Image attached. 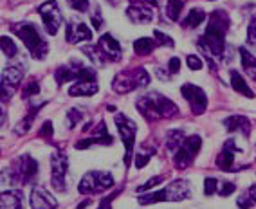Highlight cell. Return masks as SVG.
<instances>
[{"label": "cell", "instance_id": "cell-44", "mask_svg": "<svg viewBox=\"0 0 256 209\" xmlns=\"http://www.w3.org/2000/svg\"><path fill=\"white\" fill-rule=\"evenodd\" d=\"M96 14H92V26L96 29H100L101 26H103V16H101V11H100V8H98L96 11H94Z\"/></svg>", "mask_w": 256, "mask_h": 209}, {"label": "cell", "instance_id": "cell-27", "mask_svg": "<svg viewBox=\"0 0 256 209\" xmlns=\"http://www.w3.org/2000/svg\"><path fill=\"white\" fill-rule=\"evenodd\" d=\"M184 139H186V136H184L182 130H170L166 134V146H168V150L175 152L177 148H180Z\"/></svg>", "mask_w": 256, "mask_h": 209}, {"label": "cell", "instance_id": "cell-38", "mask_svg": "<svg viewBox=\"0 0 256 209\" xmlns=\"http://www.w3.org/2000/svg\"><path fill=\"white\" fill-rule=\"evenodd\" d=\"M67 4L74 11H80V13H85L88 10V0H67Z\"/></svg>", "mask_w": 256, "mask_h": 209}, {"label": "cell", "instance_id": "cell-42", "mask_svg": "<svg viewBox=\"0 0 256 209\" xmlns=\"http://www.w3.org/2000/svg\"><path fill=\"white\" fill-rule=\"evenodd\" d=\"M234 190H236V188H234L233 182H224V184H222V188H218V195L220 196H228V195H231Z\"/></svg>", "mask_w": 256, "mask_h": 209}, {"label": "cell", "instance_id": "cell-35", "mask_svg": "<svg viewBox=\"0 0 256 209\" xmlns=\"http://www.w3.org/2000/svg\"><path fill=\"white\" fill-rule=\"evenodd\" d=\"M218 180H216L215 177H208L206 180H204V193H206L208 196L210 195H215V193H218Z\"/></svg>", "mask_w": 256, "mask_h": 209}, {"label": "cell", "instance_id": "cell-23", "mask_svg": "<svg viewBox=\"0 0 256 209\" xmlns=\"http://www.w3.org/2000/svg\"><path fill=\"white\" fill-rule=\"evenodd\" d=\"M197 155H193L192 152L188 150L186 146H180V148H177L175 150V155H174V164L177 170H186L190 164L193 162V159H195Z\"/></svg>", "mask_w": 256, "mask_h": 209}, {"label": "cell", "instance_id": "cell-43", "mask_svg": "<svg viewBox=\"0 0 256 209\" xmlns=\"http://www.w3.org/2000/svg\"><path fill=\"white\" fill-rule=\"evenodd\" d=\"M150 162V154H141L136 155V168H144Z\"/></svg>", "mask_w": 256, "mask_h": 209}, {"label": "cell", "instance_id": "cell-3", "mask_svg": "<svg viewBox=\"0 0 256 209\" xmlns=\"http://www.w3.org/2000/svg\"><path fill=\"white\" fill-rule=\"evenodd\" d=\"M11 31L24 42V46L28 47L31 56L34 60H46L47 52H49V46H47L46 38L42 36V32L38 31L32 24L29 22H18L13 24Z\"/></svg>", "mask_w": 256, "mask_h": 209}, {"label": "cell", "instance_id": "cell-39", "mask_svg": "<svg viewBox=\"0 0 256 209\" xmlns=\"http://www.w3.org/2000/svg\"><path fill=\"white\" fill-rule=\"evenodd\" d=\"M247 42L249 46L256 47V18H252L249 22V28H247Z\"/></svg>", "mask_w": 256, "mask_h": 209}, {"label": "cell", "instance_id": "cell-13", "mask_svg": "<svg viewBox=\"0 0 256 209\" xmlns=\"http://www.w3.org/2000/svg\"><path fill=\"white\" fill-rule=\"evenodd\" d=\"M22 80H24L22 67L11 65V67L4 68V72H2V103H8L13 90L22 83Z\"/></svg>", "mask_w": 256, "mask_h": 209}, {"label": "cell", "instance_id": "cell-21", "mask_svg": "<svg viewBox=\"0 0 256 209\" xmlns=\"http://www.w3.org/2000/svg\"><path fill=\"white\" fill-rule=\"evenodd\" d=\"M54 78H56V83H58V85H64V83H67V82H76V80H78V70H76V65H74V64L60 65V67L56 68Z\"/></svg>", "mask_w": 256, "mask_h": 209}, {"label": "cell", "instance_id": "cell-34", "mask_svg": "<svg viewBox=\"0 0 256 209\" xmlns=\"http://www.w3.org/2000/svg\"><path fill=\"white\" fill-rule=\"evenodd\" d=\"M38 92H40V83H38L36 80H31V82H29L28 85L24 86L22 96H24V98H26V100H29L31 96H36Z\"/></svg>", "mask_w": 256, "mask_h": 209}, {"label": "cell", "instance_id": "cell-2", "mask_svg": "<svg viewBox=\"0 0 256 209\" xmlns=\"http://www.w3.org/2000/svg\"><path fill=\"white\" fill-rule=\"evenodd\" d=\"M138 110L150 121H159V119H172L178 114V106L166 96L159 92H150V94L139 98L136 103Z\"/></svg>", "mask_w": 256, "mask_h": 209}, {"label": "cell", "instance_id": "cell-4", "mask_svg": "<svg viewBox=\"0 0 256 209\" xmlns=\"http://www.w3.org/2000/svg\"><path fill=\"white\" fill-rule=\"evenodd\" d=\"M83 52L90 56L92 62L98 65H103L106 62H119L121 56H123V50H121L119 42L112 34H103L96 46L85 47Z\"/></svg>", "mask_w": 256, "mask_h": 209}, {"label": "cell", "instance_id": "cell-36", "mask_svg": "<svg viewBox=\"0 0 256 209\" xmlns=\"http://www.w3.org/2000/svg\"><path fill=\"white\" fill-rule=\"evenodd\" d=\"M67 119H69V126L74 128L83 119V112L80 108H70L69 114H67Z\"/></svg>", "mask_w": 256, "mask_h": 209}, {"label": "cell", "instance_id": "cell-47", "mask_svg": "<svg viewBox=\"0 0 256 209\" xmlns=\"http://www.w3.org/2000/svg\"><path fill=\"white\" fill-rule=\"evenodd\" d=\"M116 195H118V191H116V193H114L112 196H106V198H103V202L100 204V208H108V206L112 204V200H114V196H116Z\"/></svg>", "mask_w": 256, "mask_h": 209}, {"label": "cell", "instance_id": "cell-25", "mask_svg": "<svg viewBox=\"0 0 256 209\" xmlns=\"http://www.w3.org/2000/svg\"><path fill=\"white\" fill-rule=\"evenodd\" d=\"M231 86H233L238 94L247 96V98H254V92L249 88L247 82L244 80L242 76H240V74L236 72V70H231Z\"/></svg>", "mask_w": 256, "mask_h": 209}, {"label": "cell", "instance_id": "cell-37", "mask_svg": "<svg viewBox=\"0 0 256 209\" xmlns=\"http://www.w3.org/2000/svg\"><path fill=\"white\" fill-rule=\"evenodd\" d=\"M164 180V177H154V178H150L148 182H144L142 186H139L138 188V193H144V191H148V190H152V188H156V186H159L160 182Z\"/></svg>", "mask_w": 256, "mask_h": 209}, {"label": "cell", "instance_id": "cell-26", "mask_svg": "<svg viewBox=\"0 0 256 209\" xmlns=\"http://www.w3.org/2000/svg\"><path fill=\"white\" fill-rule=\"evenodd\" d=\"M206 20V13L202 10H192L188 13V16L182 20V28L186 29H193V28H198L202 22Z\"/></svg>", "mask_w": 256, "mask_h": 209}, {"label": "cell", "instance_id": "cell-31", "mask_svg": "<svg viewBox=\"0 0 256 209\" xmlns=\"http://www.w3.org/2000/svg\"><path fill=\"white\" fill-rule=\"evenodd\" d=\"M240 56H242V67L247 74H251L256 70V58L246 49V47H240Z\"/></svg>", "mask_w": 256, "mask_h": 209}, {"label": "cell", "instance_id": "cell-20", "mask_svg": "<svg viewBox=\"0 0 256 209\" xmlns=\"http://www.w3.org/2000/svg\"><path fill=\"white\" fill-rule=\"evenodd\" d=\"M224 126L229 132L242 130L246 136H249V132H251V123H249V119L244 118V116H231V118L224 119Z\"/></svg>", "mask_w": 256, "mask_h": 209}, {"label": "cell", "instance_id": "cell-1", "mask_svg": "<svg viewBox=\"0 0 256 209\" xmlns=\"http://www.w3.org/2000/svg\"><path fill=\"white\" fill-rule=\"evenodd\" d=\"M229 29V14L222 10H216L211 13L210 24L204 32V36L200 38V46L206 47L211 54L220 58L224 54V44H226V34Z\"/></svg>", "mask_w": 256, "mask_h": 209}, {"label": "cell", "instance_id": "cell-8", "mask_svg": "<svg viewBox=\"0 0 256 209\" xmlns=\"http://www.w3.org/2000/svg\"><path fill=\"white\" fill-rule=\"evenodd\" d=\"M114 186V178L106 172H88L82 178L78 191L83 195H94V193H103Z\"/></svg>", "mask_w": 256, "mask_h": 209}, {"label": "cell", "instance_id": "cell-17", "mask_svg": "<svg viewBox=\"0 0 256 209\" xmlns=\"http://www.w3.org/2000/svg\"><path fill=\"white\" fill-rule=\"evenodd\" d=\"M58 202L49 191H46L44 188H34L31 191V208L34 209H50L56 208Z\"/></svg>", "mask_w": 256, "mask_h": 209}, {"label": "cell", "instance_id": "cell-45", "mask_svg": "<svg viewBox=\"0 0 256 209\" xmlns=\"http://www.w3.org/2000/svg\"><path fill=\"white\" fill-rule=\"evenodd\" d=\"M178 67H180V60L178 58H172L170 60V64H168V70L172 74H177L178 72Z\"/></svg>", "mask_w": 256, "mask_h": 209}, {"label": "cell", "instance_id": "cell-10", "mask_svg": "<svg viewBox=\"0 0 256 209\" xmlns=\"http://www.w3.org/2000/svg\"><path fill=\"white\" fill-rule=\"evenodd\" d=\"M42 20H44V28L49 34H58V29L62 26V11H60L56 0H47L38 8Z\"/></svg>", "mask_w": 256, "mask_h": 209}, {"label": "cell", "instance_id": "cell-18", "mask_svg": "<svg viewBox=\"0 0 256 209\" xmlns=\"http://www.w3.org/2000/svg\"><path fill=\"white\" fill-rule=\"evenodd\" d=\"M166 193H168V200H172V202L186 200L190 198V184H188V180L178 178V180H174L166 188Z\"/></svg>", "mask_w": 256, "mask_h": 209}, {"label": "cell", "instance_id": "cell-41", "mask_svg": "<svg viewBox=\"0 0 256 209\" xmlns=\"http://www.w3.org/2000/svg\"><path fill=\"white\" fill-rule=\"evenodd\" d=\"M52 128H54V126H52V121H46V123L42 124L40 130H38V136L46 137V139H47V137H50V136H52V132H54Z\"/></svg>", "mask_w": 256, "mask_h": 209}, {"label": "cell", "instance_id": "cell-19", "mask_svg": "<svg viewBox=\"0 0 256 209\" xmlns=\"http://www.w3.org/2000/svg\"><path fill=\"white\" fill-rule=\"evenodd\" d=\"M98 90V80H76L74 85H70L69 96H94Z\"/></svg>", "mask_w": 256, "mask_h": 209}, {"label": "cell", "instance_id": "cell-12", "mask_svg": "<svg viewBox=\"0 0 256 209\" xmlns=\"http://www.w3.org/2000/svg\"><path fill=\"white\" fill-rule=\"evenodd\" d=\"M69 168V159L64 154H54L50 157V184L58 193H65V173Z\"/></svg>", "mask_w": 256, "mask_h": 209}, {"label": "cell", "instance_id": "cell-33", "mask_svg": "<svg viewBox=\"0 0 256 209\" xmlns=\"http://www.w3.org/2000/svg\"><path fill=\"white\" fill-rule=\"evenodd\" d=\"M154 40H156V46H160V47H174V38L168 36V34H164V32L160 31H154Z\"/></svg>", "mask_w": 256, "mask_h": 209}, {"label": "cell", "instance_id": "cell-16", "mask_svg": "<svg viewBox=\"0 0 256 209\" xmlns=\"http://www.w3.org/2000/svg\"><path fill=\"white\" fill-rule=\"evenodd\" d=\"M234 152H240V148L234 144L233 139H228V141L224 142V148H222V152H220L218 157H216V166H218L220 170H224V172H229V170L233 168Z\"/></svg>", "mask_w": 256, "mask_h": 209}, {"label": "cell", "instance_id": "cell-30", "mask_svg": "<svg viewBox=\"0 0 256 209\" xmlns=\"http://www.w3.org/2000/svg\"><path fill=\"white\" fill-rule=\"evenodd\" d=\"M182 8H184V0H168V4H166V16L170 20L177 22L180 18Z\"/></svg>", "mask_w": 256, "mask_h": 209}, {"label": "cell", "instance_id": "cell-24", "mask_svg": "<svg viewBox=\"0 0 256 209\" xmlns=\"http://www.w3.org/2000/svg\"><path fill=\"white\" fill-rule=\"evenodd\" d=\"M42 104H44V103H40V104H31V108H29V112H28V118L22 119V121H20V123L16 124V126H14V134H16V136H24V134L29 132V128H31L32 121H34V118H36L38 110L42 108Z\"/></svg>", "mask_w": 256, "mask_h": 209}, {"label": "cell", "instance_id": "cell-14", "mask_svg": "<svg viewBox=\"0 0 256 209\" xmlns=\"http://www.w3.org/2000/svg\"><path fill=\"white\" fill-rule=\"evenodd\" d=\"M65 40L69 44H80V42L92 40V31L78 18H70L65 28Z\"/></svg>", "mask_w": 256, "mask_h": 209}, {"label": "cell", "instance_id": "cell-6", "mask_svg": "<svg viewBox=\"0 0 256 209\" xmlns=\"http://www.w3.org/2000/svg\"><path fill=\"white\" fill-rule=\"evenodd\" d=\"M6 172L10 175L11 184H31L38 175V162L31 155H22Z\"/></svg>", "mask_w": 256, "mask_h": 209}, {"label": "cell", "instance_id": "cell-5", "mask_svg": "<svg viewBox=\"0 0 256 209\" xmlns=\"http://www.w3.org/2000/svg\"><path fill=\"white\" fill-rule=\"evenodd\" d=\"M148 83H150V74L146 72V68L136 67L119 72L112 82V88L118 94H128V92L136 90L139 86H146Z\"/></svg>", "mask_w": 256, "mask_h": 209}, {"label": "cell", "instance_id": "cell-11", "mask_svg": "<svg viewBox=\"0 0 256 209\" xmlns=\"http://www.w3.org/2000/svg\"><path fill=\"white\" fill-rule=\"evenodd\" d=\"M180 92H182L184 100L188 101L190 108L195 116H200L206 112L208 108V96L206 92L202 90L200 86L192 85V83H186V85L180 86Z\"/></svg>", "mask_w": 256, "mask_h": 209}, {"label": "cell", "instance_id": "cell-9", "mask_svg": "<svg viewBox=\"0 0 256 209\" xmlns=\"http://www.w3.org/2000/svg\"><path fill=\"white\" fill-rule=\"evenodd\" d=\"M157 0H130L126 16L134 24H150L156 16Z\"/></svg>", "mask_w": 256, "mask_h": 209}, {"label": "cell", "instance_id": "cell-32", "mask_svg": "<svg viewBox=\"0 0 256 209\" xmlns=\"http://www.w3.org/2000/svg\"><path fill=\"white\" fill-rule=\"evenodd\" d=\"M0 47H2V52H4L8 58H14L16 52H18V49H16V46H14V42L11 40L10 36H2Z\"/></svg>", "mask_w": 256, "mask_h": 209}, {"label": "cell", "instance_id": "cell-22", "mask_svg": "<svg viewBox=\"0 0 256 209\" xmlns=\"http://www.w3.org/2000/svg\"><path fill=\"white\" fill-rule=\"evenodd\" d=\"M22 191H4L2 196H0V206L4 209H20L22 208Z\"/></svg>", "mask_w": 256, "mask_h": 209}, {"label": "cell", "instance_id": "cell-28", "mask_svg": "<svg viewBox=\"0 0 256 209\" xmlns=\"http://www.w3.org/2000/svg\"><path fill=\"white\" fill-rule=\"evenodd\" d=\"M156 47V40H150V38H138L134 42V50L136 54L139 56H148Z\"/></svg>", "mask_w": 256, "mask_h": 209}, {"label": "cell", "instance_id": "cell-7", "mask_svg": "<svg viewBox=\"0 0 256 209\" xmlns=\"http://www.w3.org/2000/svg\"><path fill=\"white\" fill-rule=\"evenodd\" d=\"M116 126L121 136V141L124 144V166H130L134 155V144H136V136H138V124L134 123L132 119L126 118L124 114H116L114 116Z\"/></svg>", "mask_w": 256, "mask_h": 209}, {"label": "cell", "instance_id": "cell-15", "mask_svg": "<svg viewBox=\"0 0 256 209\" xmlns=\"http://www.w3.org/2000/svg\"><path fill=\"white\" fill-rule=\"evenodd\" d=\"M114 142V137L106 132V124L105 121H100L98 128H94V137H88V139H82V141L76 142V150H87L94 144H103L110 146Z\"/></svg>", "mask_w": 256, "mask_h": 209}, {"label": "cell", "instance_id": "cell-29", "mask_svg": "<svg viewBox=\"0 0 256 209\" xmlns=\"http://www.w3.org/2000/svg\"><path fill=\"white\" fill-rule=\"evenodd\" d=\"M164 200H168V193H166V188H162V190L148 193V195H141L139 196V204L148 206V204H156V202H164Z\"/></svg>", "mask_w": 256, "mask_h": 209}, {"label": "cell", "instance_id": "cell-40", "mask_svg": "<svg viewBox=\"0 0 256 209\" xmlns=\"http://www.w3.org/2000/svg\"><path fill=\"white\" fill-rule=\"evenodd\" d=\"M186 64H188V67L192 68V70H200V68H202V60L198 58V56H195V54L188 56Z\"/></svg>", "mask_w": 256, "mask_h": 209}, {"label": "cell", "instance_id": "cell-46", "mask_svg": "<svg viewBox=\"0 0 256 209\" xmlns=\"http://www.w3.org/2000/svg\"><path fill=\"white\" fill-rule=\"evenodd\" d=\"M247 196H249V200H251L252 204H256V184L249 188V191H247Z\"/></svg>", "mask_w": 256, "mask_h": 209}]
</instances>
